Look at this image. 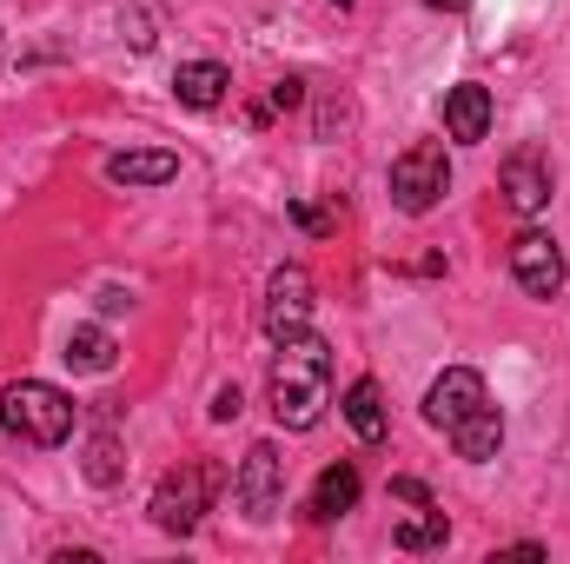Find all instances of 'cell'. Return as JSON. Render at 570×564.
I'll return each mask as SVG.
<instances>
[{
	"mask_svg": "<svg viewBox=\"0 0 570 564\" xmlns=\"http://www.w3.org/2000/svg\"><path fill=\"white\" fill-rule=\"evenodd\" d=\"M273 107H279V114H292V107H305V80H298V74H285V80H273Z\"/></svg>",
	"mask_w": 570,
	"mask_h": 564,
	"instance_id": "obj_21",
	"label": "cell"
},
{
	"mask_svg": "<svg viewBox=\"0 0 570 564\" xmlns=\"http://www.w3.org/2000/svg\"><path fill=\"white\" fill-rule=\"evenodd\" d=\"M358 492H365V478H358V465L352 458H338V465H325L318 471V485H312V525H332V518H345V512H358Z\"/></svg>",
	"mask_w": 570,
	"mask_h": 564,
	"instance_id": "obj_12",
	"label": "cell"
},
{
	"mask_svg": "<svg viewBox=\"0 0 570 564\" xmlns=\"http://www.w3.org/2000/svg\"><path fill=\"white\" fill-rule=\"evenodd\" d=\"M444 438H451V451H458L464 465H491V458H498V445H504V412H498V406H478L471 419L451 425Z\"/></svg>",
	"mask_w": 570,
	"mask_h": 564,
	"instance_id": "obj_14",
	"label": "cell"
},
{
	"mask_svg": "<svg viewBox=\"0 0 570 564\" xmlns=\"http://www.w3.org/2000/svg\"><path fill=\"white\" fill-rule=\"evenodd\" d=\"M107 179L114 186H166V179H179V153H159V146L107 153Z\"/></svg>",
	"mask_w": 570,
	"mask_h": 564,
	"instance_id": "obj_13",
	"label": "cell"
},
{
	"mask_svg": "<svg viewBox=\"0 0 570 564\" xmlns=\"http://www.w3.org/2000/svg\"><path fill=\"white\" fill-rule=\"evenodd\" d=\"M345 425L365 438V445H379L385 431H392V419H385V392H379V379H352L345 386Z\"/></svg>",
	"mask_w": 570,
	"mask_h": 564,
	"instance_id": "obj_15",
	"label": "cell"
},
{
	"mask_svg": "<svg viewBox=\"0 0 570 564\" xmlns=\"http://www.w3.org/2000/svg\"><path fill=\"white\" fill-rule=\"evenodd\" d=\"M551 186H558V173H551V159H544L538 146H518V153L504 159V173H498L504 206H511V213H524V220L551 206Z\"/></svg>",
	"mask_w": 570,
	"mask_h": 564,
	"instance_id": "obj_9",
	"label": "cell"
},
{
	"mask_svg": "<svg viewBox=\"0 0 570 564\" xmlns=\"http://www.w3.org/2000/svg\"><path fill=\"white\" fill-rule=\"evenodd\" d=\"M80 471H87V485H120L127 478V451H120V431H94L87 438V451H80Z\"/></svg>",
	"mask_w": 570,
	"mask_h": 564,
	"instance_id": "obj_17",
	"label": "cell"
},
{
	"mask_svg": "<svg viewBox=\"0 0 570 564\" xmlns=\"http://www.w3.org/2000/svg\"><path fill=\"white\" fill-rule=\"evenodd\" d=\"M239 412H246V399H239V386H219V392H213V419L226 425V419H239Z\"/></svg>",
	"mask_w": 570,
	"mask_h": 564,
	"instance_id": "obj_22",
	"label": "cell"
},
{
	"mask_svg": "<svg viewBox=\"0 0 570 564\" xmlns=\"http://www.w3.org/2000/svg\"><path fill=\"white\" fill-rule=\"evenodd\" d=\"M292 220H298L305 233H332V226H338V213H325V206H312V200H292Z\"/></svg>",
	"mask_w": 570,
	"mask_h": 564,
	"instance_id": "obj_20",
	"label": "cell"
},
{
	"mask_svg": "<svg viewBox=\"0 0 570 564\" xmlns=\"http://www.w3.org/2000/svg\"><path fill=\"white\" fill-rule=\"evenodd\" d=\"M564 246L544 233V226H524L518 240H511V280L524 285L531 299H558L564 292Z\"/></svg>",
	"mask_w": 570,
	"mask_h": 564,
	"instance_id": "obj_6",
	"label": "cell"
},
{
	"mask_svg": "<svg viewBox=\"0 0 570 564\" xmlns=\"http://www.w3.org/2000/svg\"><path fill=\"white\" fill-rule=\"evenodd\" d=\"M219 485H226V471L219 465H206V458H186V465H173L159 485H153V525L166 532V538H193L199 532V518L213 512V498H219Z\"/></svg>",
	"mask_w": 570,
	"mask_h": 564,
	"instance_id": "obj_3",
	"label": "cell"
},
{
	"mask_svg": "<svg viewBox=\"0 0 570 564\" xmlns=\"http://www.w3.org/2000/svg\"><path fill=\"white\" fill-rule=\"evenodd\" d=\"M352 120H358V107H352V100H318L312 134H318V140H338V134H352Z\"/></svg>",
	"mask_w": 570,
	"mask_h": 564,
	"instance_id": "obj_19",
	"label": "cell"
},
{
	"mask_svg": "<svg viewBox=\"0 0 570 564\" xmlns=\"http://www.w3.org/2000/svg\"><path fill=\"white\" fill-rule=\"evenodd\" d=\"M266 392H273V419L285 431H312V425L325 419V406H332V346L312 325L279 339Z\"/></svg>",
	"mask_w": 570,
	"mask_h": 564,
	"instance_id": "obj_1",
	"label": "cell"
},
{
	"mask_svg": "<svg viewBox=\"0 0 570 564\" xmlns=\"http://www.w3.org/2000/svg\"><path fill=\"white\" fill-rule=\"evenodd\" d=\"M332 7H358V0H332Z\"/></svg>",
	"mask_w": 570,
	"mask_h": 564,
	"instance_id": "obj_25",
	"label": "cell"
},
{
	"mask_svg": "<svg viewBox=\"0 0 570 564\" xmlns=\"http://www.w3.org/2000/svg\"><path fill=\"white\" fill-rule=\"evenodd\" d=\"M226 94H233V74H226L219 60H179V67H173V100H179V107L213 114Z\"/></svg>",
	"mask_w": 570,
	"mask_h": 564,
	"instance_id": "obj_11",
	"label": "cell"
},
{
	"mask_svg": "<svg viewBox=\"0 0 570 564\" xmlns=\"http://www.w3.org/2000/svg\"><path fill=\"white\" fill-rule=\"evenodd\" d=\"M73 419H80L73 399H67L60 386H47V379H13V386L0 392V431L20 438V445L53 451V445L73 438Z\"/></svg>",
	"mask_w": 570,
	"mask_h": 564,
	"instance_id": "obj_2",
	"label": "cell"
},
{
	"mask_svg": "<svg viewBox=\"0 0 570 564\" xmlns=\"http://www.w3.org/2000/svg\"><path fill=\"white\" fill-rule=\"evenodd\" d=\"M385 186H392V206L399 213H412V220H425L431 206L451 193V153L438 140H419L405 146L399 159H392V173H385Z\"/></svg>",
	"mask_w": 570,
	"mask_h": 564,
	"instance_id": "obj_4",
	"label": "cell"
},
{
	"mask_svg": "<svg viewBox=\"0 0 570 564\" xmlns=\"http://www.w3.org/2000/svg\"><path fill=\"white\" fill-rule=\"evenodd\" d=\"M233 505L246 512V525H273L285 512V451L273 438H259V445L239 458V471H233Z\"/></svg>",
	"mask_w": 570,
	"mask_h": 564,
	"instance_id": "obj_5",
	"label": "cell"
},
{
	"mask_svg": "<svg viewBox=\"0 0 570 564\" xmlns=\"http://www.w3.org/2000/svg\"><path fill=\"white\" fill-rule=\"evenodd\" d=\"M259 325H266L273 346H279L285 332H305V325H312V273H305V266H279V273L266 280V312H259Z\"/></svg>",
	"mask_w": 570,
	"mask_h": 564,
	"instance_id": "obj_8",
	"label": "cell"
},
{
	"mask_svg": "<svg viewBox=\"0 0 570 564\" xmlns=\"http://www.w3.org/2000/svg\"><path fill=\"white\" fill-rule=\"evenodd\" d=\"M392 498H405V505H431V485L425 478H392Z\"/></svg>",
	"mask_w": 570,
	"mask_h": 564,
	"instance_id": "obj_23",
	"label": "cell"
},
{
	"mask_svg": "<svg viewBox=\"0 0 570 564\" xmlns=\"http://www.w3.org/2000/svg\"><path fill=\"white\" fill-rule=\"evenodd\" d=\"M478 406H491V392H484V372H471V366H444V372L431 379V392H425V425L451 431V425L471 419Z\"/></svg>",
	"mask_w": 570,
	"mask_h": 564,
	"instance_id": "obj_7",
	"label": "cell"
},
{
	"mask_svg": "<svg viewBox=\"0 0 570 564\" xmlns=\"http://www.w3.org/2000/svg\"><path fill=\"white\" fill-rule=\"evenodd\" d=\"M444 134L458 146H478V140H491V87H478V80H458L451 94H444Z\"/></svg>",
	"mask_w": 570,
	"mask_h": 564,
	"instance_id": "obj_10",
	"label": "cell"
},
{
	"mask_svg": "<svg viewBox=\"0 0 570 564\" xmlns=\"http://www.w3.org/2000/svg\"><path fill=\"white\" fill-rule=\"evenodd\" d=\"M60 359H67L73 372H94V379H100V372H114L120 352H114V332H107V325H73L67 346H60Z\"/></svg>",
	"mask_w": 570,
	"mask_h": 564,
	"instance_id": "obj_16",
	"label": "cell"
},
{
	"mask_svg": "<svg viewBox=\"0 0 570 564\" xmlns=\"http://www.w3.org/2000/svg\"><path fill=\"white\" fill-rule=\"evenodd\" d=\"M425 7H438V13H464L471 0H425Z\"/></svg>",
	"mask_w": 570,
	"mask_h": 564,
	"instance_id": "obj_24",
	"label": "cell"
},
{
	"mask_svg": "<svg viewBox=\"0 0 570 564\" xmlns=\"http://www.w3.org/2000/svg\"><path fill=\"white\" fill-rule=\"evenodd\" d=\"M444 538H451V518H444L438 505H419V512H412V518H399V532H392V545H399V552H438Z\"/></svg>",
	"mask_w": 570,
	"mask_h": 564,
	"instance_id": "obj_18",
	"label": "cell"
}]
</instances>
